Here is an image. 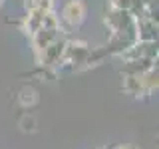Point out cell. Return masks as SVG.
Listing matches in <instances>:
<instances>
[{
	"label": "cell",
	"instance_id": "cell-3",
	"mask_svg": "<svg viewBox=\"0 0 159 149\" xmlns=\"http://www.w3.org/2000/svg\"><path fill=\"white\" fill-rule=\"evenodd\" d=\"M62 20L70 26H80L86 20V6L80 0H68L62 8Z\"/></svg>",
	"mask_w": 159,
	"mask_h": 149
},
{
	"label": "cell",
	"instance_id": "cell-2",
	"mask_svg": "<svg viewBox=\"0 0 159 149\" xmlns=\"http://www.w3.org/2000/svg\"><path fill=\"white\" fill-rule=\"evenodd\" d=\"M89 56H92V50H89L86 44H82V42H66V50H64L62 62H70V64H74V66H78V64L89 62Z\"/></svg>",
	"mask_w": 159,
	"mask_h": 149
},
{
	"label": "cell",
	"instance_id": "cell-7",
	"mask_svg": "<svg viewBox=\"0 0 159 149\" xmlns=\"http://www.w3.org/2000/svg\"><path fill=\"white\" fill-rule=\"evenodd\" d=\"M139 79H141V84H143L145 93H151L153 89H157V66H151L143 74H139Z\"/></svg>",
	"mask_w": 159,
	"mask_h": 149
},
{
	"label": "cell",
	"instance_id": "cell-1",
	"mask_svg": "<svg viewBox=\"0 0 159 149\" xmlns=\"http://www.w3.org/2000/svg\"><path fill=\"white\" fill-rule=\"evenodd\" d=\"M66 42H68V40L60 34L50 46H46L36 56V62L40 64V66H44V68H54V66H58V64H62L64 50H66Z\"/></svg>",
	"mask_w": 159,
	"mask_h": 149
},
{
	"label": "cell",
	"instance_id": "cell-5",
	"mask_svg": "<svg viewBox=\"0 0 159 149\" xmlns=\"http://www.w3.org/2000/svg\"><path fill=\"white\" fill-rule=\"evenodd\" d=\"M42 18H44V12H28L26 18H24L22 30L28 34V36H32L34 32H38V30L42 28Z\"/></svg>",
	"mask_w": 159,
	"mask_h": 149
},
{
	"label": "cell",
	"instance_id": "cell-10",
	"mask_svg": "<svg viewBox=\"0 0 159 149\" xmlns=\"http://www.w3.org/2000/svg\"><path fill=\"white\" fill-rule=\"evenodd\" d=\"M116 149H135V147H131V145H119V147H116Z\"/></svg>",
	"mask_w": 159,
	"mask_h": 149
},
{
	"label": "cell",
	"instance_id": "cell-6",
	"mask_svg": "<svg viewBox=\"0 0 159 149\" xmlns=\"http://www.w3.org/2000/svg\"><path fill=\"white\" fill-rule=\"evenodd\" d=\"M123 89L129 93V96H147L145 89H143V84L141 79H139V76H125V79H123Z\"/></svg>",
	"mask_w": 159,
	"mask_h": 149
},
{
	"label": "cell",
	"instance_id": "cell-4",
	"mask_svg": "<svg viewBox=\"0 0 159 149\" xmlns=\"http://www.w3.org/2000/svg\"><path fill=\"white\" fill-rule=\"evenodd\" d=\"M60 32L62 30H48V28H40L38 32H34L32 34V46H34V54H38L42 52L46 46H50V44L54 42L58 36H60Z\"/></svg>",
	"mask_w": 159,
	"mask_h": 149
},
{
	"label": "cell",
	"instance_id": "cell-9",
	"mask_svg": "<svg viewBox=\"0 0 159 149\" xmlns=\"http://www.w3.org/2000/svg\"><path fill=\"white\" fill-rule=\"evenodd\" d=\"M109 4L116 10H129L131 12V8L135 6V0H109Z\"/></svg>",
	"mask_w": 159,
	"mask_h": 149
},
{
	"label": "cell",
	"instance_id": "cell-8",
	"mask_svg": "<svg viewBox=\"0 0 159 149\" xmlns=\"http://www.w3.org/2000/svg\"><path fill=\"white\" fill-rule=\"evenodd\" d=\"M24 8L26 12H52L54 10V0H26L24 2Z\"/></svg>",
	"mask_w": 159,
	"mask_h": 149
}]
</instances>
